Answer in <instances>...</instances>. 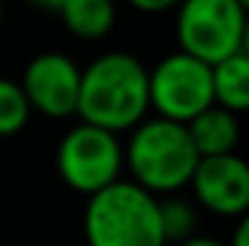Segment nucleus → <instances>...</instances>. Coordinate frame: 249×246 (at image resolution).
<instances>
[{
	"label": "nucleus",
	"instance_id": "f3484780",
	"mask_svg": "<svg viewBox=\"0 0 249 246\" xmlns=\"http://www.w3.org/2000/svg\"><path fill=\"white\" fill-rule=\"evenodd\" d=\"M26 3L35 6V9H41V12H58L64 0H26Z\"/></svg>",
	"mask_w": 249,
	"mask_h": 246
},
{
	"label": "nucleus",
	"instance_id": "9d476101",
	"mask_svg": "<svg viewBox=\"0 0 249 246\" xmlns=\"http://www.w3.org/2000/svg\"><path fill=\"white\" fill-rule=\"evenodd\" d=\"M64 29L78 41H102L116 26V3L113 0H64L55 12Z\"/></svg>",
	"mask_w": 249,
	"mask_h": 246
},
{
	"label": "nucleus",
	"instance_id": "423d86ee",
	"mask_svg": "<svg viewBox=\"0 0 249 246\" xmlns=\"http://www.w3.org/2000/svg\"><path fill=\"white\" fill-rule=\"evenodd\" d=\"M148 102L160 119L188 124L214 105L212 67L186 53H168L148 70Z\"/></svg>",
	"mask_w": 249,
	"mask_h": 246
},
{
	"label": "nucleus",
	"instance_id": "7ed1b4c3",
	"mask_svg": "<svg viewBox=\"0 0 249 246\" xmlns=\"http://www.w3.org/2000/svg\"><path fill=\"white\" fill-rule=\"evenodd\" d=\"M84 241L87 246H165L160 197L130 180H116L90 194L84 206Z\"/></svg>",
	"mask_w": 249,
	"mask_h": 246
},
{
	"label": "nucleus",
	"instance_id": "aec40b11",
	"mask_svg": "<svg viewBox=\"0 0 249 246\" xmlns=\"http://www.w3.org/2000/svg\"><path fill=\"white\" fill-rule=\"evenodd\" d=\"M0 23H3V0H0Z\"/></svg>",
	"mask_w": 249,
	"mask_h": 246
},
{
	"label": "nucleus",
	"instance_id": "20e7f679",
	"mask_svg": "<svg viewBox=\"0 0 249 246\" xmlns=\"http://www.w3.org/2000/svg\"><path fill=\"white\" fill-rule=\"evenodd\" d=\"M174 12L180 53L209 67L241 53L247 12L235 0H180Z\"/></svg>",
	"mask_w": 249,
	"mask_h": 246
},
{
	"label": "nucleus",
	"instance_id": "ddd939ff",
	"mask_svg": "<svg viewBox=\"0 0 249 246\" xmlns=\"http://www.w3.org/2000/svg\"><path fill=\"white\" fill-rule=\"evenodd\" d=\"M29 116H32V107L23 96L20 81L0 75V139L18 136L29 124Z\"/></svg>",
	"mask_w": 249,
	"mask_h": 246
},
{
	"label": "nucleus",
	"instance_id": "4468645a",
	"mask_svg": "<svg viewBox=\"0 0 249 246\" xmlns=\"http://www.w3.org/2000/svg\"><path fill=\"white\" fill-rule=\"evenodd\" d=\"M127 6H133L136 12H145V15H160V12H171L177 9L180 0H124Z\"/></svg>",
	"mask_w": 249,
	"mask_h": 246
},
{
	"label": "nucleus",
	"instance_id": "39448f33",
	"mask_svg": "<svg viewBox=\"0 0 249 246\" xmlns=\"http://www.w3.org/2000/svg\"><path fill=\"white\" fill-rule=\"evenodd\" d=\"M55 168L72 191L90 197L122 180L124 145L110 130L78 122L64 133L55 148Z\"/></svg>",
	"mask_w": 249,
	"mask_h": 246
},
{
	"label": "nucleus",
	"instance_id": "f257e3e1",
	"mask_svg": "<svg viewBox=\"0 0 249 246\" xmlns=\"http://www.w3.org/2000/svg\"><path fill=\"white\" fill-rule=\"evenodd\" d=\"M148 67L133 53H102L81 70L78 122L119 136L148 119Z\"/></svg>",
	"mask_w": 249,
	"mask_h": 246
},
{
	"label": "nucleus",
	"instance_id": "9b49d317",
	"mask_svg": "<svg viewBox=\"0 0 249 246\" xmlns=\"http://www.w3.org/2000/svg\"><path fill=\"white\" fill-rule=\"evenodd\" d=\"M212 93L214 105L241 116L249 113V55L235 53L212 67Z\"/></svg>",
	"mask_w": 249,
	"mask_h": 246
},
{
	"label": "nucleus",
	"instance_id": "0eeeda50",
	"mask_svg": "<svg viewBox=\"0 0 249 246\" xmlns=\"http://www.w3.org/2000/svg\"><path fill=\"white\" fill-rule=\"evenodd\" d=\"M20 87L35 113L47 119H70L78 107L81 67L67 53H38L23 67Z\"/></svg>",
	"mask_w": 249,
	"mask_h": 246
},
{
	"label": "nucleus",
	"instance_id": "1a4fd4ad",
	"mask_svg": "<svg viewBox=\"0 0 249 246\" xmlns=\"http://www.w3.org/2000/svg\"><path fill=\"white\" fill-rule=\"evenodd\" d=\"M186 130L200 159L235 154L238 145H241V122H238V116L217 107V105H212L200 116H194L186 124Z\"/></svg>",
	"mask_w": 249,
	"mask_h": 246
},
{
	"label": "nucleus",
	"instance_id": "2eb2a0df",
	"mask_svg": "<svg viewBox=\"0 0 249 246\" xmlns=\"http://www.w3.org/2000/svg\"><path fill=\"white\" fill-rule=\"evenodd\" d=\"M226 246H249V211L238 217V226L232 232V241Z\"/></svg>",
	"mask_w": 249,
	"mask_h": 246
},
{
	"label": "nucleus",
	"instance_id": "f03ea898",
	"mask_svg": "<svg viewBox=\"0 0 249 246\" xmlns=\"http://www.w3.org/2000/svg\"><path fill=\"white\" fill-rule=\"evenodd\" d=\"M200 157L191 145L186 124L168 122L160 116L142 119L124 142V168L130 183L148 194L171 197L191 183Z\"/></svg>",
	"mask_w": 249,
	"mask_h": 246
},
{
	"label": "nucleus",
	"instance_id": "f8f14e48",
	"mask_svg": "<svg viewBox=\"0 0 249 246\" xmlns=\"http://www.w3.org/2000/svg\"><path fill=\"white\" fill-rule=\"evenodd\" d=\"M160 223H162L165 246H177L197 235V209L183 197H165L160 200Z\"/></svg>",
	"mask_w": 249,
	"mask_h": 246
},
{
	"label": "nucleus",
	"instance_id": "a211bd4d",
	"mask_svg": "<svg viewBox=\"0 0 249 246\" xmlns=\"http://www.w3.org/2000/svg\"><path fill=\"white\" fill-rule=\"evenodd\" d=\"M241 53L249 55V15H247V26H244V41H241Z\"/></svg>",
	"mask_w": 249,
	"mask_h": 246
},
{
	"label": "nucleus",
	"instance_id": "6ab92c4d",
	"mask_svg": "<svg viewBox=\"0 0 249 246\" xmlns=\"http://www.w3.org/2000/svg\"><path fill=\"white\" fill-rule=\"evenodd\" d=\"M235 3H238V6H241V9L249 15V0H235Z\"/></svg>",
	"mask_w": 249,
	"mask_h": 246
},
{
	"label": "nucleus",
	"instance_id": "dca6fc26",
	"mask_svg": "<svg viewBox=\"0 0 249 246\" xmlns=\"http://www.w3.org/2000/svg\"><path fill=\"white\" fill-rule=\"evenodd\" d=\"M177 246H226V244H220L214 238H206V235H194V238H188V241H183Z\"/></svg>",
	"mask_w": 249,
	"mask_h": 246
},
{
	"label": "nucleus",
	"instance_id": "6e6552de",
	"mask_svg": "<svg viewBox=\"0 0 249 246\" xmlns=\"http://www.w3.org/2000/svg\"><path fill=\"white\" fill-rule=\"evenodd\" d=\"M188 185L194 200L217 217H241L249 211V162L241 154L200 159Z\"/></svg>",
	"mask_w": 249,
	"mask_h": 246
}]
</instances>
